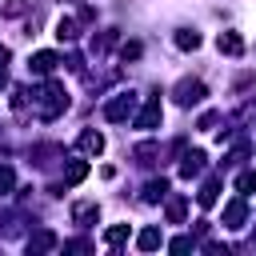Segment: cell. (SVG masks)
I'll return each mask as SVG.
<instances>
[{
    "instance_id": "1",
    "label": "cell",
    "mask_w": 256,
    "mask_h": 256,
    "mask_svg": "<svg viewBox=\"0 0 256 256\" xmlns=\"http://www.w3.org/2000/svg\"><path fill=\"white\" fill-rule=\"evenodd\" d=\"M36 108H40L44 120H52V116H60V112L68 108V92H64L60 84H44V88L36 92Z\"/></svg>"
},
{
    "instance_id": "2",
    "label": "cell",
    "mask_w": 256,
    "mask_h": 256,
    "mask_svg": "<svg viewBox=\"0 0 256 256\" xmlns=\"http://www.w3.org/2000/svg\"><path fill=\"white\" fill-rule=\"evenodd\" d=\"M132 108H136V96H132V92H120V96H112V100L104 104V116L120 124V120H128V116H132Z\"/></svg>"
},
{
    "instance_id": "3",
    "label": "cell",
    "mask_w": 256,
    "mask_h": 256,
    "mask_svg": "<svg viewBox=\"0 0 256 256\" xmlns=\"http://www.w3.org/2000/svg\"><path fill=\"white\" fill-rule=\"evenodd\" d=\"M204 96H208L204 80H180V84H176V104H184V108H188V104H200Z\"/></svg>"
},
{
    "instance_id": "4",
    "label": "cell",
    "mask_w": 256,
    "mask_h": 256,
    "mask_svg": "<svg viewBox=\"0 0 256 256\" xmlns=\"http://www.w3.org/2000/svg\"><path fill=\"white\" fill-rule=\"evenodd\" d=\"M56 64H60V56H56V52H32L28 72H36V76H52V72H56Z\"/></svg>"
},
{
    "instance_id": "5",
    "label": "cell",
    "mask_w": 256,
    "mask_h": 256,
    "mask_svg": "<svg viewBox=\"0 0 256 256\" xmlns=\"http://www.w3.org/2000/svg\"><path fill=\"white\" fill-rule=\"evenodd\" d=\"M160 116H164V108H160V96H152L140 112H136V128H156L160 124Z\"/></svg>"
},
{
    "instance_id": "6",
    "label": "cell",
    "mask_w": 256,
    "mask_h": 256,
    "mask_svg": "<svg viewBox=\"0 0 256 256\" xmlns=\"http://www.w3.org/2000/svg\"><path fill=\"white\" fill-rule=\"evenodd\" d=\"M244 220H248V204H244V200H228V208H224V228H244Z\"/></svg>"
},
{
    "instance_id": "7",
    "label": "cell",
    "mask_w": 256,
    "mask_h": 256,
    "mask_svg": "<svg viewBox=\"0 0 256 256\" xmlns=\"http://www.w3.org/2000/svg\"><path fill=\"white\" fill-rule=\"evenodd\" d=\"M216 48H220L224 56H240V52H244V40H240V32H220V36H216Z\"/></svg>"
},
{
    "instance_id": "8",
    "label": "cell",
    "mask_w": 256,
    "mask_h": 256,
    "mask_svg": "<svg viewBox=\"0 0 256 256\" xmlns=\"http://www.w3.org/2000/svg\"><path fill=\"white\" fill-rule=\"evenodd\" d=\"M76 144H80V152H88V156H100V152H104V136H100V132H92V128H84Z\"/></svg>"
},
{
    "instance_id": "9",
    "label": "cell",
    "mask_w": 256,
    "mask_h": 256,
    "mask_svg": "<svg viewBox=\"0 0 256 256\" xmlns=\"http://www.w3.org/2000/svg\"><path fill=\"white\" fill-rule=\"evenodd\" d=\"M96 216H100V208H96L92 200H80V204H72V220H76L80 228H88V224H92Z\"/></svg>"
},
{
    "instance_id": "10",
    "label": "cell",
    "mask_w": 256,
    "mask_h": 256,
    "mask_svg": "<svg viewBox=\"0 0 256 256\" xmlns=\"http://www.w3.org/2000/svg\"><path fill=\"white\" fill-rule=\"evenodd\" d=\"M200 172H204V152H188V156L180 160V176L192 180V176H200Z\"/></svg>"
},
{
    "instance_id": "11",
    "label": "cell",
    "mask_w": 256,
    "mask_h": 256,
    "mask_svg": "<svg viewBox=\"0 0 256 256\" xmlns=\"http://www.w3.org/2000/svg\"><path fill=\"white\" fill-rule=\"evenodd\" d=\"M76 36H80V32H76V20H72V16H60V20H56V40L72 44Z\"/></svg>"
},
{
    "instance_id": "12",
    "label": "cell",
    "mask_w": 256,
    "mask_h": 256,
    "mask_svg": "<svg viewBox=\"0 0 256 256\" xmlns=\"http://www.w3.org/2000/svg\"><path fill=\"white\" fill-rule=\"evenodd\" d=\"M176 48H184V52H196V48H200V32H192V28H180V32H176Z\"/></svg>"
},
{
    "instance_id": "13",
    "label": "cell",
    "mask_w": 256,
    "mask_h": 256,
    "mask_svg": "<svg viewBox=\"0 0 256 256\" xmlns=\"http://www.w3.org/2000/svg\"><path fill=\"white\" fill-rule=\"evenodd\" d=\"M136 248H140V252H152V248H160V228H144V232L136 236Z\"/></svg>"
},
{
    "instance_id": "14",
    "label": "cell",
    "mask_w": 256,
    "mask_h": 256,
    "mask_svg": "<svg viewBox=\"0 0 256 256\" xmlns=\"http://www.w3.org/2000/svg\"><path fill=\"white\" fill-rule=\"evenodd\" d=\"M164 192H168V180H148V184H144V200H148V204H156Z\"/></svg>"
},
{
    "instance_id": "15",
    "label": "cell",
    "mask_w": 256,
    "mask_h": 256,
    "mask_svg": "<svg viewBox=\"0 0 256 256\" xmlns=\"http://www.w3.org/2000/svg\"><path fill=\"white\" fill-rule=\"evenodd\" d=\"M216 192H220V184H216V180H208V184H204V188L196 192V200H200V208H212V204H216Z\"/></svg>"
},
{
    "instance_id": "16",
    "label": "cell",
    "mask_w": 256,
    "mask_h": 256,
    "mask_svg": "<svg viewBox=\"0 0 256 256\" xmlns=\"http://www.w3.org/2000/svg\"><path fill=\"white\" fill-rule=\"evenodd\" d=\"M128 240V224H112L108 232H104V244H112V248H120Z\"/></svg>"
},
{
    "instance_id": "17",
    "label": "cell",
    "mask_w": 256,
    "mask_h": 256,
    "mask_svg": "<svg viewBox=\"0 0 256 256\" xmlns=\"http://www.w3.org/2000/svg\"><path fill=\"white\" fill-rule=\"evenodd\" d=\"M84 176H88V164H84V160H72V164H68V172H64V180H68V184H80Z\"/></svg>"
},
{
    "instance_id": "18",
    "label": "cell",
    "mask_w": 256,
    "mask_h": 256,
    "mask_svg": "<svg viewBox=\"0 0 256 256\" xmlns=\"http://www.w3.org/2000/svg\"><path fill=\"white\" fill-rule=\"evenodd\" d=\"M184 212H188L184 196H172V200H168V220H172V224H180V220H184Z\"/></svg>"
},
{
    "instance_id": "19",
    "label": "cell",
    "mask_w": 256,
    "mask_h": 256,
    "mask_svg": "<svg viewBox=\"0 0 256 256\" xmlns=\"http://www.w3.org/2000/svg\"><path fill=\"white\" fill-rule=\"evenodd\" d=\"M28 248H32V252H48V248H56V236H52V232H40V236L28 240Z\"/></svg>"
},
{
    "instance_id": "20",
    "label": "cell",
    "mask_w": 256,
    "mask_h": 256,
    "mask_svg": "<svg viewBox=\"0 0 256 256\" xmlns=\"http://www.w3.org/2000/svg\"><path fill=\"white\" fill-rule=\"evenodd\" d=\"M236 188H240V196L256 192V172H240V176H236Z\"/></svg>"
},
{
    "instance_id": "21",
    "label": "cell",
    "mask_w": 256,
    "mask_h": 256,
    "mask_svg": "<svg viewBox=\"0 0 256 256\" xmlns=\"http://www.w3.org/2000/svg\"><path fill=\"white\" fill-rule=\"evenodd\" d=\"M156 152H160L156 144H140V148H136V160H140V164H152V160H156Z\"/></svg>"
},
{
    "instance_id": "22",
    "label": "cell",
    "mask_w": 256,
    "mask_h": 256,
    "mask_svg": "<svg viewBox=\"0 0 256 256\" xmlns=\"http://www.w3.org/2000/svg\"><path fill=\"white\" fill-rule=\"evenodd\" d=\"M16 188V176H12V168H0V196H8Z\"/></svg>"
},
{
    "instance_id": "23",
    "label": "cell",
    "mask_w": 256,
    "mask_h": 256,
    "mask_svg": "<svg viewBox=\"0 0 256 256\" xmlns=\"http://www.w3.org/2000/svg\"><path fill=\"white\" fill-rule=\"evenodd\" d=\"M168 248H172V252H188V248H192V240H188V236H176Z\"/></svg>"
},
{
    "instance_id": "24",
    "label": "cell",
    "mask_w": 256,
    "mask_h": 256,
    "mask_svg": "<svg viewBox=\"0 0 256 256\" xmlns=\"http://www.w3.org/2000/svg\"><path fill=\"white\" fill-rule=\"evenodd\" d=\"M140 56V44H124V60H136Z\"/></svg>"
},
{
    "instance_id": "25",
    "label": "cell",
    "mask_w": 256,
    "mask_h": 256,
    "mask_svg": "<svg viewBox=\"0 0 256 256\" xmlns=\"http://www.w3.org/2000/svg\"><path fill=\"white\" fill-rule=\"evenodd\" d=\"M4 64H8V48L0 44V68H4Z\"/></svg>"
}]
</instances>
